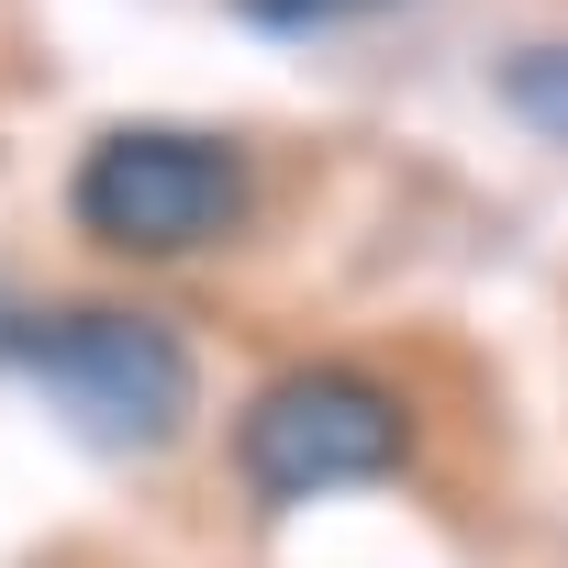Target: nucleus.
<instances>
[{"mask_svg":"<svg viewBox=\"0 0 568 568\" xmlns=\"http://www.w3.org/2000/svg\"><path fill=\"white\" fill-rule=\"evenodd\" d=\"M234 468L256 501H324V490H379L413 468V402L357 368V357H313L278 368L245 424H234Z\"/></svg>","mask_w":568,"mask_h":568,"instance_id":"f257e3e1","label":"nucleus"},{"mask_svg":"<svg viewBox=\"0 0 568 568\" xmlns=\"http://www.w3.org/2000/svg\"><path fill=\"white\" fill-rule=\"evenodd\" d=\"M68 212L90 245L112 256H201L223 245L245 212H256V168L223 145V134H190V123H112L79 179H68Z\"/></svg>","mask_w":568,"mask_h":568,"instance_id":"f03ea898","label":"nucleus"},{"mask_svg":"<svg viewBox=\"0 0 568 568\" xmlns=\"http://www.w3.org/2000/svg\"><path fill=\"white\" fill-rule=\"evenodd\" d=\"M12 368L90 435V446H156L190 413V357L145 313H34Z\"/></svg>","mask_w":568,"mask_h":568,"instance_id":"7ed1b4c3","label":"nucleus"},{"mask_svg":"<svg viewBox=\"0 0 568 568\" xmlns=\"http://www.w3.org/2000/svg\"><path fill=\"white\" fill-rule=\"evenodd\" d=\"M501 101H513L524 123L568 134V45H535V57H513V68H501Z\"/></svg>","mask_w":568,"mask_h":568,"instance_id":"20e7f679","label":"nucleus"},{"mask_svg":"<svg viewBox=\"0 0 568 568\" xmlns=\"http://www.w3.org/2000/svg\"><path fill=\"white\" fill-rule=\"evenodd\" d=\"M357 12H390V0H234V23H256V34H324Z\"/></svg>","mask_w":568,"mask_h":568,"instance_id":"39448f33","label":"nucleus"},{"mask_svg":"<svg viewBox=\"0 0 568 568\" xmlns=\"http://www.w3.org/2000/svg\"><path fill=\"white\" fill-rule=\"evenodd\" d=\"M23 324H34V313H12V291H0V368H12V346H23Z\"/></svg>","mask_w":568,"mask_h":568,"instance_id":"423d86ee","label":"nucleus"}]
</instances>
